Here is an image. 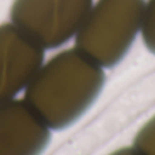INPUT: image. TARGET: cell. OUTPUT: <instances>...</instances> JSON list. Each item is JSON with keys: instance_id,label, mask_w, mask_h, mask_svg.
<instances>
[{"instance_id": "obj_1", "label": "cell", "mask_w": 155, "mask_h": 155, "mask_svg": "<svg viewBox=\"0 0 155 155\" xmlns=\"http://www.w3.org/2000/svg\"><path fill=\"white\" fill-rule=\"evenodd\" d=\"M104 84V68L72 48L41 65L23 99L51 129H64L90 109Z\"/></svg>"}, {"instance_id": "obj_2", "label": "cell", "mask_w": 155, "mask_h": 155, "mask_svg": "<svg viewBox=\"0 0 155 155\" xmlns=\"http://www.w3.org/2000/svg\"><path fill=\"white\" fill-rule=\"evenodd\" d=\"M146 0H98L75 35V48L102 68L125 57L142 30Z\"/></svg>"}, {"instance_id": "obj_3", "label": "cell", "mask_w": 155, "mask_h": 155, "mask_svg": "<svg viewBox=\"0 0 155 155\" xmlns=\"http://www.w3.org/2000/svg\"><path fill=\"white\" fill-rule=\"evenodd\" d=\"M93 0H14L11 23L42 49H54L75 37Z\"/></svg>"}, {"instance_id": "obj_4", "label": "cell", "mask_w": 155, "mask_h": 155, "mask_svg": "<svg viewBox=\"0 0 155 155\" xmlns=\"http://www.w3.org/2000/svg\"><path fill=\"white\" fill-rule=\"evenodd\" d=\"M45 49L15 25H0V104L15 99L44 64Z\"/></svg>"}, {"instance_id": "obj_5", "label": "cell", "mask_w": 155, "mask_h": 155, "mask_svg": "<svg viewBox=\"0 0 155 155\" xmlns=\"http://www.w3.org/2000/svg\"><path fill=\"white\" fill-rule=\"evenodd\" d=\"M51 128L25 99L0 104V155H41Z\"/></svg>"}, {"instance_id": "obj_6", "label": "cell", "mask_w": 155, "mask_h": 155, "mask_svg": "<svg viewBox=\"0 0 155 155\" xmlns=\"http://www.w3.org/2000/svg\"><path fill=\"white\" fill-rule=\"evenodd\" d=\"M134 148L140 155H155V116L139 129L134 140Z\"/></svg>"}, {"instance_id": "obj_7", "label": "cell", "mask_w": 155, "mask_h": 155, "mask_svg": "<svg viewBox=\"0 0 155 155\" xmlns=\"http://www.w3.org/2000/svg\"><path fill=\"white\" fill-rule=\"evenodd\" d=\"M140 33L146 48L155 54V0L146 2Z\"/></svg>"}, {"instance_id": "obj_8", "label": "cell", "mask_w": 155, "mask_h": 155, "mask_svg": "<svg viewBox=\"0 0 155 155\" xmlns=\"http://www.w3.org/2000/svg\"><path fill=\"white\" fill-rule=\"evenodd\" d=\"M109 155H140V154L134 147H124V148H120V150H116L114 153Z\"/></svg>"}]
</instances>
